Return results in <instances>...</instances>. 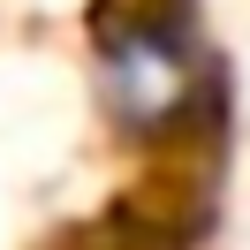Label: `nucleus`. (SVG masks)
Returning a JSON list of instances; mask_svg holds the SVG:
<instances>
[{
    "label": "nucleus",
    "mask_w": 250,
    "mask_h": 250,
    "mask_svg": "<svg viewBox=\"0 0 250 250\" xmlns=\"http://www.w3.org/2000/svg\"><path fill=\"white\" fill-rule=\"evenodd\" d=\"M99 99L122 137H174L205 99L189 23L159 8H114L99 23Z\"/></svg>",
    "instance_id": "nucleus-1"
}]
</instances>
